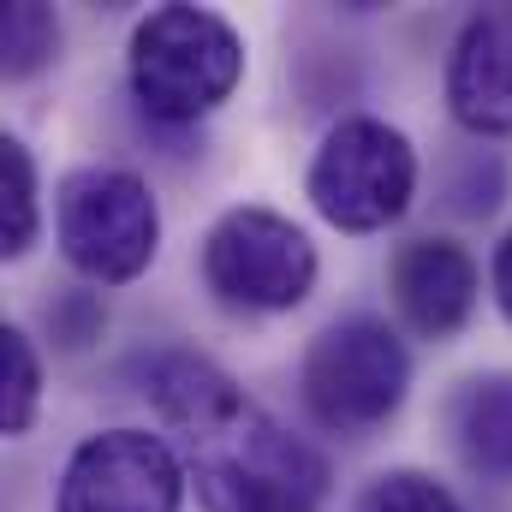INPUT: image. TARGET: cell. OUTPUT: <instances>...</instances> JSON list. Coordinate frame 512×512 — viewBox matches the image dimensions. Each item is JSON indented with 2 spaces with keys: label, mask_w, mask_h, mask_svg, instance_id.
<instances>
[{
  "label": "cell",
  "mask_w": 512,
  "mask_h": 512,
  "mask_svg": "<svg viewBox=\"0 0 512 512\" xmlns=\"http://www.w3.org/2000/svg\"><path fill=\"white\" fill-rule=\"evenodd\" d=\"M54 48H60V24H54L48 6H36V0L6 6V18H0V66H6V78H36L54 60Z\"/></svg>",
  "instance_id": "cell-12"
},
{
  "label": "cell",
  "mask_w": 512,
  "mask_h": 512,
  "mask_svg": "<svg viewBox=\"0 0 512 512\" xmlns=\"http://www.w3.org/2000/svg\"><path fill=\"white\" fill-rule=\"evenodd\" d=\"M387 286H393V310L423 340H453L471 322L477 292H483L471 251L453 245V239H411V245H399L393 268H387Z\"/></svg>",
  "instance_id": "cell-9"
},
{
  "label": "cell",
  "mask_w": 512,
  "mask_h": 512,
  "mask_svg": "<svg viewBox=\"0 0 512 512\" xmlns=\"http://www.w3.org/2000/svg\"><path fill=\"white\" fill-rule=\"evenodd\" d=\"M203 280L233 310H292L316 286V245L274 209H233L203 239Z\"/></svg>",
  "instance_id": "cell-6"
},
{
  "label": "cell",
  "mask_w": 512,
  "mask_h": 512,
  "mask_svg": "<svg viewBox=\"0 0 512 512\" xmlns=\"http://www.w3.org/2000/svg\"><path fill=\"white\" fill-rule=\"evenodd\" d=\"M36 405H42V364H36V346L18 334V328H0V429L6 435H24L36 423Z\"/></svg>",
  "instance_id": "cell-13"
},
{
  "label": "cell",
  "mask_w": 512,
  "mask_h": 512,
  "mask_svg": "<svg viewBox=\"0 0 512 512\" xmlns=\"http://www.w3.org/2000/svg\"><path fill=\"white\" fill-rule=\"evenodd\" d=\"M310 203L340 233H382L411 209L417 191V155L387 120L352 114L322 137L310 161Z\"/></svg>",
  "instance_id": "cell-5"
},
{
  "label": "cell",
  "mask_w": 512,
  "mask_h": 512,
  "mask_svg": "<svg viewBox=\"0 0 512 512\" xmlns=\"http://www.w3.org/2000/svg\"><path fill=\"white\" fill-rule=\"evenodd\" d=\"M60 251L96 286H126L161 251V209L126 167H72L54 203Z\"/></svg>",
  "instance_id": "cell-4"
},
{
  "label": "cell",
  "mask_w": 512,
  "mask_h": 512,
  "mask_svg": "<svg viewBox=\"0 0 512 512\" xmlns=\"http://www.w3.org/2000/svg\"><path fill=\"white\" fill-rule=\"evenodd\" d=\"M358 512H465V507L453 501L447 483H435L423 471H382L358 495Z\"/></svg>",
  "instance_id": "cell-14"
},
{
  "label": "cell",
  "mask_w": 512,
  "mask_h": 512,
  "mask_svg": "<svg viewBox=\"0 0 512 512\" xmlns=\"http://www.w3.org/2000/svg\"><path fill=\"white\" fill-rule=\"evenodd\" d=\"M245 72L239 30L209 6H155L131 30V96L161 126H197Z\"/></svg>",
  "instance_id": "cell-2"
},
{
  "label": "cell",
  "mask_w": 512,
  "mask_h": 512,
  "mask_svg": "<svg viewBox=\"0 0 512 512\" xmlns=\"http://www.w3.org/2000/svg\"><path fill=\"white\" fill-rule=\"evenodd\" d=\"M48 328H54V340H60L66 352H84L90 340H102L108 310H102L96 292H66L60 304H48Z\"/></svg>",
  "instance_id": "cell-16"
},
{
  "label": "cell",
  "mask_w": 512,
  "mask_h": 512,
  "mask_svg": "<svg viewBox=\"0 0 512 512\" xmlns=\"http://www.w3.org/2000/svg\"><path fill=\"white\" fill-rule=\"evenodd\" d=\"M501 185H507L501 161L465 155V161L453 167V179H447V197H453V209H459V215H489V209L501 203Z\"/></svg>",
  "instance_id": "cell-15"
},
{
  "label": "cell",
  "mask_w": 512,
  "mask_h": 512,
  "mask_svg": "<svg viewBox=\"0 0 512 512\" xmlns=\"http://www.w3.org/2000/svg\"><path fill=\"white\" fill-rule=\"evenodd\" d=\"M411 352L382 316H346L304 352V405L334 435H370L405 405Z\"/></svg>",
  "instance_id": "cell-3"
},
{
  "label": "cell",
  "mask_w": 512,
  "mask_h": 512,
  "mask_svg": "<svg viewBox=\"0 0 512 512\" xmlns=\"http://www.w3.org/2000/svg\"><path fill=\"white\" fill-rule=\"evenodd\" d=\"M447 435L483 483H512V376H471L447 399Z\"/></svg>",
  "instance_id": "cell-10"
},
{
  "label": "cell",
  "mask_w": 512,
  "mask_h": 512,
  "mask_svg": "<svg viewBox=\"0 0 512 512\" xmlns=\"http://www.w3.org/2000/svg\"><path fill=\"white\" fill-rule=\"evenodd\" d=\"M447 108L477 137L512 131V0L465 18L447 54Z\"/></svg>",
  "instance_id": "cell-8"
},
{
  "label": "cell",
  "mask_w": 512,
  "mask_h": 512,
  "mask_svg": "<svg viewBox=\"0 0 512 512\" xmlns=\"http://www.w3.org/2000/svg\"><path fill=\"white\" fill-rule=\"evenodd\" d=\"M143 399L185 435L203 512H322L328 465L197 352H155Z\"/></svg>",
  "instance_id": "cell-1"
},
{
  "label": "cell",
  "mask_w": 512,
  "mask_h": 512,
  "mask_svg": "<svg viewBox=\"0 0 512 512\" xmlns=\"http://www.w3.org/2000/svg\"><path fill=\"white\" fill-rule=\"evenodd\" d=\"M42 233L36 161L18 137H0V256H24Z\"/></svg>",
  "instance_id": "cell-11"
},
{
  "label": "cell",
  "mask_w": 512,
  "mask_h": 512,
  "mask_svg": "<svg viewBox=\"0 0 512 512\" xmlns=\"http://www.w3.org/2000/svg\"><path fill=\"white\" fill-rule=\"evenodd\" d=\"M495 304H501V316L512 322V233L501 239V251H495Z\"/></svg>",
  "instance_id": "cell-17"
},
{
  "label": "cell",
  "mask_w": 512,
  "mask_h": 512,
  "mask_svg": "<svg viewBox=\"0 0 512 512\" xmlns=\"http://www.w3.org/2000/svg\"><path fill=\"white\" fill-rule=\"evenodd\" d=\"M179 501L185 465L149 429L90 435L60 477V512H179Z\"/></svg>",
  "instance_id": "cell-7"
}]
</instances>
